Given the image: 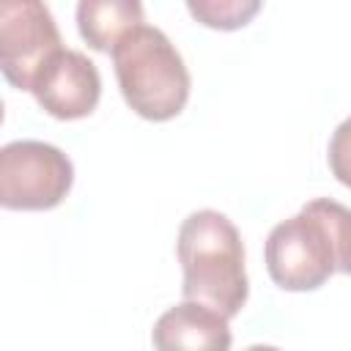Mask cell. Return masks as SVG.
I'll return each instance as SVG.
<instances>
[{
	"instance_id": "6da1fadb",
	"label": "cell",
	"mask_w": 351,
	"mask_h": 351,
	"mask_svg": "<svg viewBox=\"0 0 351 351\" xmlns=\"http://www.w3.org/2000/svg\"><path fill=\"white\" fill-rule=\"evenodd\" d=\"M176 255L184 274L181 293L186 302L206 304L225 318L241 313L250 296L244 241L239 228L222 211H192L178 228Z\"/></svg>"
},
{
	"instance_id": "7a4b0ae2",
	"label": "cell",
	"mask_w": 351,
	"mask_h": 351,
	"mask_svg": "<svg viewBox=\"0 0 351 351\" xmlns=\"http://www.w3.org/2000/svg\"><path fill=\"white\" fill-rule=\"evenodd\" d=\"M110 55L121 96L140 118L170 121L186 107L192 77L165 30L143 22Z\"/></svg>"
},
{
	"instance_id": "3957f363",
	"label": "cell",
	"mask_w": 351,
	"mask_h": 351,
	"mask_svg": "<svg viewBox=\"0 0 351 351\" xmlns=\"http://www.w3.org/2000/svg\"><path fill=\"white\" fill-rule=\"evenodd\" d=\"M343 208L337 200L315 197L269 230L263 261L274 285L282 291H315L337 271Z\"/></svg>"
},
{
	"instance_id": "277c9868",
	"label": "cell",
	"mask_w": 351,
	"mask_h": 351,
	"mask_svg": "<svg viewBox=\"0 0 351 351\" xmlns=\"http://www.w3.org/2000/svg\"><path fill=\"white\" fill-rule=\"evenodd\" d=\"M74 184L71 159L41 140H14L0 151V203L14 211H47L66 200Z\"/></svg>"
},
{
	"instance_id": "5b68a950",
	"label": "cell",
	"mask_w": 351,
	"mask_h": 351,
	"mask_svg": "<svg viewBox=\"0 0 351 351\" xmlns=\"http://www.w3.org/2000/svg\"><path fill=\"white\" fill-rule=\"evenodd\" d=\"M63 49L49 5L38 0H8L0 5V69L3 77L30 90L47 60Z\"/></svg>"
},
{
	"instance_id": "8992f818",
	"label": "cell",
	"mask_w": 351,
	"mask_h": 351,
	"mask_svg": "<svg viewBox=\"0 0 351 351\" xmlns=\"http://www.w3.org/2000/svg\"><path fill=\"white\" fill-rule=\"evenodd\" d=\"M30 93L52 118L77 121L96 110L101 99V74L88 55L63 47L38 71Z\"/></svg>"
},
{
	"instance_id": "52a82bcc",
	"label": "cell",
	"mask_w": 351,
	"mask_h": 351,
	"mask_svg": "<svg viewBox=\"0 0 351 351\" xmlns=\"http://www.w3.org/2000/svg\"><path fill=\"white\" fill-rule=\"evenodd\" d=\"M151 340L156 351H230L233 335L222 313L184 299L156 318Z\"/></svg>"
},
{
	"instance_id": "ba28073f",
	"label": "cell",
	"mask_w": 351,
	"mask_h": 351,
	"mask_svg": "<svg viewBox=\"0 0 351 351\" xmlns=\"http://www.w3.org/2000/svg\"><path fill=\"white\" fill-rule=\"evenodd\" d=\"M143 25V5L137 0H82L77 3L80 36L96 52H112L123 36Z\"/></svg>"
},
{
	"instance_id": "9c48e42d",
	"label": "cell",
	"mask_w": 351,
	"mask_h": 351,
	"mask_svg": "<svg viewBox=\"0 0 351 351\" xmlns=\"http://www.w3.org/2000/svg\"><path fill=\"white\" fill-rule=\"evenodd\" d=\"M186 11L206 27L217 30H236L244 27L258 11V0H189Z\"/></svg>"
},
{
	"instance_id": "30bf717a",
	"label": "cell",
	"mask_w": 351,
	"mask_h": 351,
	"mask_svg": "<svg viewBox=\"0 0 351 351\" xmlns=\"http://www.w3.org/2000/svg\"><path fill=\"white\" fill-rule=\"evenodd\" d=\"M329 170L332 176L351 189V115L346 121L337 123V129L332 132V140H329Z\"/></svg>"
},
{
	"instance_id": "8fae6325",
	"label": "cell",
	"mask_w": 351,
	"mask_h": 351,
	"mask_svg": "<svg viewBox=\"0 0 351 351\" xmlns=\"http://www.w3.org/2000/svg\"><path fill=\"white\" fill-rule=\"evenodd\" d=\"M337 271L351 274V208H343L340 214V263Z\"/></svg>"
},
{
	"instance_id": "7c38bea8",
	"label": "cell",
	"mask_w": 351,
	"mask_h": 351,
	"mask_svg": "<svg viewBox=\"0 0 351 351\" xmlns=\"http://www.w3.org/2000/svg\"><path fill=\"white\" fill-rule=\"evenodd\" d=\"M244 351H282V348H277V346H266V343H255V346H250V348H244Z\"/></svg>"
}]
</instances>
